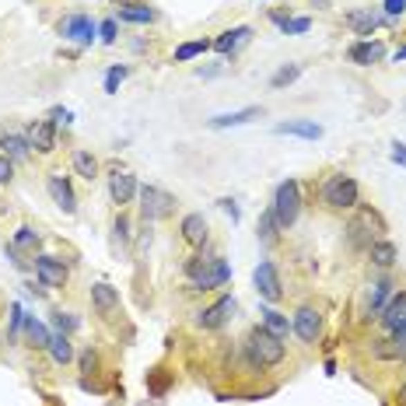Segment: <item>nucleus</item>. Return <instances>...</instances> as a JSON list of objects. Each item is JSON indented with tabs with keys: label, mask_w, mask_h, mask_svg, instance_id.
<instances>
[{
	"label": "nucleus",
	"mask_w": 406,
	"mask_h": 406,
	"mask_svg": "<svg viewBox=\"0 0 406 406\" xmlns=\"http://www.w3.org/2000/svg\"><path fill=\"white\" fill-rule=\"evenodd\" d=\"M60 35H64V39H74V42H81V46H88V42H95L98 25H95L88 15H71V18L60 21Z\"/></svg>",
	"instance_id": "0eeeda50"
},
{
	"label": "nucleus",
	"mask_w": 406,
	"mask_h": 406,
	"mask_svg": "<svg viewBox=\"0 0 406 406\" xmlns=\"http://www.w3.org/2000/svg\"><path fill=\"white\" fill-rule=\"evenodd\" d=\"M74 172L81 179H95L98 176V161H95V154H88V151H74Z\"/></svg>",
	"instance_id": "c756f323"
},
{
	"label": "nucleus",
	"mask_w": 406,
	"mask_h": 406,
	"mask_svg": "<svg viewBox=\"0 0 406 406\" xmlns=\"http://www.w3.org/2000/svg\"><path fill=\"white\" fill-rule=\"evenodd\" d=\"M392 161H396V165H403V168H406V144H399V140H396V144H392Z\"/></svg>",
	"instance_id": "a18cd8bd"
},
{
	"label": "nucleus",
	"mask_w": 406,
	"mask_h": 406,
	"mask_svg": "<svg viewBox=\"0 0 406 406\" xmlns=\"http://www.w3.org/2000/svg\"><path fill=\"white\" fill-rule=\"evenodd\" d=\"M396 60H406V46H403V49L396 53Z\"/></svg>",
	"instance_id": "8fccbe9b"
},
{
	"label": "nucleus",
	"mask_w": 406,
	"mask_h": 406,
	"mask_svg": "<svg viewBox=\"0 0 406 406\" xmlns=\"http://www.w3.org/2000/svg\"><path fill=\"white\" fill-rule=\"evenodd\" d=\"M0 147H4V158H11V161H28V154H32V144L21 133H4Z\"/></svg>",
	"instance_id": "412c9836"
},
{
	"label": "nucleus",
	"mask_w": 406,
	"mask_h": 406,
	"mask_svg": "<svg viewBox=\"0 0 406 406\" xmlns=\"http://www.w3.org/2000/svg\"><path fill=\"white\" fill-rule=\"evenodd\" d=\"M273 214H277V224L280 228H291L298 221V214H302V186L295 179H287V183L277 186V193H273Z\"/></svg>",
	"instance_id": "7ed1b4c3"
},
{
	"label": "nucleus",
	"mask_w": 406,
	"mask_h": 406,
	"mask_svg": "<svg viewBox=\"0 0 406 406\" xmlns=\"http://www.w3.org/2000/svg\"><path fill=\"white\" fill-rule=\"evenodd\" d=\"M186 273H190V280L200 287V291H210V287H221V284H228L231 280V266L221 259V256H214V259H190L186 263Z\"/></svg>",
	"instance_id": "f03ea898"
},
{
	"label": "nucleus",
	"mask_w": 406,
	"mask_h": 406,
	"mask_svg": "<svg viewBox=\"0 0 406 406\" xmlns=\"http://www.w3.org/2000/svg\"><path fill=\"white\" fill-rule=\"evenodd\" d=\"M392 298V284H385V280H378V284H371V291H368V315H382V308H385V302Z\"/></svg>",
	"instance_id": "393cba45"
},
{
	"label": "nucleus",
	"mask_w": 406,
	"mask_h": 406,
	"mask_svg": "<svg viewBox=\"0 0 406 406\" xmlns=\"http://www.w3.org/2000/svg\"><path fill=\"white\" fill-rule=\"evenodd\" d=\"M368 256H371L375 266H392V263L399 259V249H396L392 242H371V246H368Z\"/></svg>",
	"instance_id": "bb28decb"
},
{
	"label": "nucleus",
	"mask_w": 406,
	"mask_h": 406,
	"mask_svg": "<svg viewBox=\"0 0 406 406\" xmlns=\"http://www.w3.org/2000/svg\"><path fill=\"white\" fill-rule=\"evenodd\" d=\"M120 18L133 21V25H147V21H154V11L147 4H130V8H120Z\"/></svg>",
	"instance_id": "2f4dec72"
},
{
	"label": "nucleus",
	"mask_w": 406,
	"mask_h": 406,
	"mask_svg": "<svg viewBox=\"0 0 406 406\" xmlns=\"http://www.w3.org/2000/svg\"><path fill=\"white\" fill-rule=\"evenodd\" d=\"M273 21L284 28V35H302V32H308V28H312V21H308V18H280V15H273Z\"/></svg>",
	"instance_id": "473e14b6"
},
{
	"label": "nucleus",
	"mask_w": 406,
	"mask_h": 406,
	"mask_svg": "<svg viewBox=\"0 0 406 406\" xmlns=\"http://www.w3.org/2000/svg\"><path fill=\"white\" fill-rule=\"evenodd\" d=\"M273 130L277 133H291V137H305V140H319L322 137V127L315 120H287V123H277Z\"/></svg>",
	"instance_id": "f3484780"
},
{
	"label": "nucleus",
	"mask_w": 406,
	"mask_h": 406,
	"mask_svg": "<svg viewBox=\"0 0 406 406\" xmlns=\"http://www.w3.org/2000/svg\"><path fill=\"white\" fill-rule=\"evenodd\" d=\"M116 239H120V242H127V239H130V221H127V214L116 217Z\"/></svg>",
	"instance_id": "a19ab883"
},
{
	"label": "nucleus",
	"mask_w": 406,
	"mask_h": 406,
	"mask_svg": "<svg viewBox=\"0 0 406 406\" xmlns=\"http://www.w3.org/2000/svg\"><path fill=\"white\" fill-rule=\"evenodd\" d=\"M25 336H28V347H35V351H46L49 347V329L35 319V315H25Z\"/></svg>",
	"instance_id": "b1692460"
},
{
	"label": "nucleus",
	"mask_w": 406,
	"mask_h": 406,
	"mask_svg": "<svg viewBox=\"0 0 406 406\" xmlns=\"http://www.w3.org/2000/svg\"><path fill=\"white\" fill-rule=\"evenodd\" d=\"M109 196H112V203H130L133 196H137V176L133 172H120L116 168L112 176H109Z\"/></svg>",
	"instance_id": "6e6552de"
},
{
	"label": "nucleus",
	"mask_w": 406,
	"mask_h": 406,
	"mask_svg": "<svg viewBox=\"0 0 406 406\" xmlns=\"http://www.w3.org/2000/svg\"><path fill=\"white\" fill-rule=\"evenodd\" d=\"M221 207L231 214V221H239V207H235V200H221Z\"/></svg>",
	"instance_id": "de8ad7c7"
},
{
	"label": "nucleus",
	"mask_w": 406,
	"mask_h": 406,
	"mask_svg": "<svg viewBox=\"0 0 406 406\" xmlns=\"http://www.w3.org/2000/svg\"><path fill=\"white\" fill-rule=\"evenodd\" d=\"M28 144H32L39 154H53V151H56V123H53V120H39V123L32 127Z\"/></svg>",
	"instance_id": "4468645a"
},
{
	"label": "nucleus",
	"mask_w": 406,
	"mask_h": 406,
	"mask_svg": "<svg viewBox=\"0 0 406 406\" xmlns=\"http://www.w3.org/2000/svg\"><path fill=\"white\" fill-rule=\"evenodd\" d=\"M291 329H295L305 343H315V340H319V333H322V315H319L315 308H308V305H305V308H298V312H295Z\"/></svg>",
	"instance_id": "1a4fd4ad"
},
{
	"label": "nucleus",
	"mask_w": 406,
	"mask_h": 406,
	"mask_svg": "<svg viewBox=\"0 0 406 406\" xmlns=\"http://www.w3.org/2000/svg\"><path fill=\"white\" fill-rule=\"evenodd\" d=\"M252 284H256V291H259V298H266V302H280V277H277V266L270 263V259H263L256 270H252Z\"/></svg>",
	"instance_id": "423d86ee"
},
{
	"label": "nucleus",
	"mask_w": 406,
	"mask_h": 406,
	"mask_svg": "<svg viewBox=\"0 0 406 406\" xmlns=\"http://www.w3.org/2000/svg\"><path fill=\"white\" fill-rule=\"evenodd\" d=\"M91 302H95V312L105 315V319L120 312V291H116L112 284H105V280H98V284L91 287Z\"/></svg>",
	"instance_id": "f8f14e48"
},
{
	"label": "nucleus",
	"mask_w": 406,
	"mask_h": 406,
	"mask_svg": "<svg viewBox=\"0 0 406 406\" xmlns=\"http://www.w3.org/2000/svg\"><path fill=\"white\" fill-rule=\"evenodd\" d=\"M21 326H25V308L21 305H11V340H18Z\"/></svg>",
	"instance_id": "e433bc0d"
},
{
	"label": "nucleus",
	"mask_w": 406,
	"mask_h": 406,
	"mask_svg": "<svg viewBox=\"0 0 406 406\" xmlns=\"http://www.w3.org/2000/svg\"><path fill=\"white\" fill-rule=\"evenodd\" d=\"M403 319H406V291L392 295V298H389V305L382 308V326H385V329H396Z\"/></svg>",
	"instance_id": "aec40b11"
},
{
	"label": "nucleus",
	"mask_w": 406,
	"mask_h": 406,
	"mask_svg": "<svg viewBox=\"0 0 406 406\" xmlns=\"http://www.w3.org/2000/svg\"><path fill=\"white\" fill-rule=\"evenodd\" d=\"M399 403H403V406H406V385H403V389H399Z\"/></svg>",
	"instance_id": "09e8293b"
},
{
	"label": "nucleus",
	"mask_w": 406,
	"mask_h": 406,
	"mask_svg": "<svg viewBox=\"0 0 406 406\" xmlns=\"http://www.w3.org/2000/svg\"><path fill=\"white\" fill-rule=\"evenodd\" d=\"M392 343L399 347V351H406V319H403V322L392 329Z\"/></svg>",
	"instance_id": "37998d69"
},
{
	"label": "nucleus",
	"mask_w": 406,
	"mask_h": 406,
	"mask_svg": "<svg viewBox=\"0 0 406 406\" xmlns=\"http://www.w3.org/2000/svg\"><path fill=\"white\" fill-rule=\"evenodd\" d=\"M147 389H151V396H165L168 375H161V368H154V375H147Z\"/></svg>",
	"instance_id": "c9c22d12"
},
{
	"label": "nucleus",
	"mask_w": 406,
	"mask_h": 406,
	"mask_svg": "<svg viewBox=\"0 0 406 406\" xmlns=\"http://www.w3.org/2000/svg\"><path fill=\"white\" fill-rule=\"evenodd\" d=\"M127 67H109V74H105V95H116V91H120V84L127 81Z\"/></svg>",
	"instance_id": "f704fd0d"
},
{
	"label": "nucleus",
	"mask_w": 406,
	"mask_h": 406,
	"mask_svg": "<svg viewBox=\"0 0 406 406\" xmlns=\"http://www.w3.org/2000/svg\"><path fill=\"white\" fill-rule=\"evenodd\" d=\"M277 231H280V224H277V214H273V207H270V210L259 214V242H263V246H273V242H277Z\"/></svg>",
	"instance_id": "c85d7f7f"
},
{
	"label": "nucleus",
	"mask_w": 406,
	"mask_h": 406,
	"mask_svg": "<svg viewBox=\"0 0 406 406\" xmlns=\"http://www.w3.org/2000/svg\"><path fill=\"white\" fill-rule=\"evenodd\" d=\"M302 77V67L298 64H291V67H280L273 77H270V88H284V84H295Z\"/></svg>",
	"instance_id": "72a5a7b5"
},
{
	"label": "nucleus",
	"mask_w": 406,
	"mask_h": 406,
	"mask_svg": "<svg viewBox=\"0 0 406 406\" xmlns=\"http://www.w3.org/2000/svg\"><path fill=\"white\" fill-rule=\"evenodd\" d=\"M15 179V165H11V158H0V186H8Z\"/></svg>",
	"instance_id": "ea45409f"
},
{
	"label": "nucleus",
	"mask_w": 406,
	"mask_h": 406,
	"mask_svg": "<svg viewBox=\"0 0 406 406\" xmlns=\"http://www.w3.org/2000/svg\"><path fill=\"white\" fill-rule=\"evenodd\" d=\"M49 196H53V203L60 207L64 214H74L77 210V196H74V190H71V183L64 179V176H49Z\"/></svg>",
	"instance_id": "ddd939ff"
},
{
	"label": "nucleus",
	"mask_w": 406,
	"mask_h": 406,
	"mask_svg": "<svg viewBox=\"0 0 406 406\" xmlns=\"http://www.w3.org/2000/svg\"><path fill=\"white\" fill-rule=\"evenodd\" d=\"M235 308H239V302H235V298H221V302H214L210 308H203L196 322H200L203 329H217V326H224L231 315H235Z\"/></svg>",
	"instance_id": "9b49d317"
},
{
	"label": "nucleus",
	"mask_w": 406,
	"mask_h": 406,
	"mask_svg": "<svg viewBox=\"0 0 406 406\" xmlns=\"http://www.w3.org/2000/svg\"><path fill=\"white\" fill-rule=\"evenodd\" d=\"M263 329L273 333L277 340H287V333H291V322H287V315H280L277 308H263Z\"/></svg>",
	"instance_id": "a878e982"
},
{
	"label": "nucleus",
	"mask_w": 406,
	"mask_h": 406,
	"mask_svg": "<svg viewBox=\"0 0 406 406\" xmlns=\"http://www.w3.org/2000/svg\"><path fill=\"white\" fill-rule=\"evenodd\" d=\"M98 35H102V42H116V18H105L102 25H98Z\"/></svg>",
	"instance_id": "58836bf2"
},
{
	"label": "nucleus",
	"mask_w": 406,
	"mask_h": 406,
	"mask_svg": "<svg viewBox=\"0 0 406 406\" xmlns=\"http://www.w3.org/2000/svg\"><path fill=\"white\" fill-rule=\"evenodd\" d=\"M46 351L53 354L56 365H71V361H74V347H71V336H67V333L49 336V347H46Z\"/></svg>",
	"instance_id": "4be33fe9"
},
{
	"label": "nucleus",
	"mask_w": 406,
	"mask_h": 406,
	"mask_svg": "<svg viewBox=\"0 0 406 406\" xmlns=\"http://www.w3.org/2000/svg\"><path fill=\"white\" fill-rule=\"evenodd\" d=\"M95 368H98V354L88 347V351L81 354V371H84V375H95Z\"/></svg>",
	"instance_id": "4c0bfd02"
},
{
	"label": "nucleus",
	"mask_w": 406,
	"mask_h": 406,
	"mask_svg": "<svg viewBox=\"0 0 406 406\" xmlns=\"http://www.w3.org/2000/svg\"><path fill=\"white\" fill-rule=\"evenodd\" d=\"M347 25H351L358 35H371L375 25H378V15H375L371 8H361V11H351V15H347Z\"/></svg>",
	"instance_id": "5701e85b"
},
{
	"label": "nucleus",
	"mask_w": 406,
	"mask_h": 406,
	"mask_svg": "<svg viewBox=\"0 0 406 406\" xmlns=\"http://www.w3.org/2000/svg\"><path fill=\"white\" fill-rule=\"evenodd\" d=\"M11 249L35 252V249H39V231H35V228H28V224H21V228L15 231V239H11Z\"/></svg>",
	"instance_id": "cd10ccee"
},
{
	"label": "nucleus",
	"mask_w": 406,
	"mask_h": 406,
	"mask_svg": "<svg viewBox=\"0 0 406 406\" xmlns=\"http://www.w3.org/2000/svg\"><path fill=\"white\" fill-rule=\"evenodd\" d=\"M172 210H176V196H172V193H165L158 186H144L140 190V214H144V221H161Z\"/></svg>",
	"instance_id": "39448f33"
},
{
	"label": "nucleus",
	"mask_w": 406,
	"mask_h": 406,
	"mask_svg": "<svg viewBox=\"0 0 406 406\" xmlns=\"http://www.w3.org/2000/svg\"><path fill=\"white\" fill-rule=\"evenodd\" d=\"M403 11H406V0H385V15L396 18V15H403Z\"/></svg>",
	"instance_id": "c03bdc74"
},
{
	"label": "nucleus",
	"mask_w": 406,
	"mask_h": 406,
	"mask_svg": "<svg viewBox=\"0 0 406 406\" xmlns=\"http://www.w3.org/2000/svg\"><path fill=\"white\" fill-rule=\"evenodd\" d=\"M53 123H71V109H53Z\"/></svg>",
	"instance_id": "49530a36"
},
{
	"label": "nucleus",
	"mask_w": 406,
	"mask_h": 406,
	"mask_svg": "<svg viewBox=\"0 0 406 406\" xmlns=\"http://www.w3.org/2000/svg\"><path fill=\"white\" fill-rule=\"evenodd\" d=\"M249 35H252V28L249 25H239V28H228V32H221L217 39H214V46L210 49H217L221 56H231L242 42H249Z\"/></svg>",
	"instance_id": "2eb2a0df"
},
{
	"label": "nucleus",
	"mask_w": 406,
	"mask_h": 406,
	"mask_svg": "<svg viewBox=\"0 0 406 406\" xmlns=\"http://www.w3.org/2000/svg\"><path fill=\"white\" fill-rule=\"evenodd\" d=\"M35 273L46 287H64L67 284V266L56 256H35Z\"/></svg>",
	"instance_id": "9d476101"
},
{
	"label": "nucleus",
	"mask_w": 406,
	"mask_h": 406,
	"mask_svg": "<svg viewBox=\"0 0 406 406\" xmlns=\"http://www.w3.org/2000/svg\"><path fill=\"white\" fill-rule=\"evenodd\" d=\"M259 112H263L259 105H249V109H239V112H221V116H214V120H210V127H214V130H228V127H246V123H252V120H256Z\"/></svg>",
	"instance_id": "dca6fc26"
},
{
	"label": "nucleus",
	"mask_w": 406,
	"mask_h": 406,
	"mask_svg": "<svg viewBox=\"0 0 406 406\" xmlns=\"http://www.w3.org/2000/svg\"><path fill=\"white\" fill-rule=\"evenodd\" d=\"M382 56H385V46H382V42H354V46H351V60L361 64V67L378 64Z\"/></svg>",
	"instance_id": "6ab92c4d"
},
{
	"label": "nucleus",
	"mask_w": 406,
	"mask_h": 406,
	"mask_svg": "<svg viewBox=\"0 0 406 406\" xmlns=\"http://www.w3.org/2000/svg\"><path fill=\"white\" fill-rule=\"evenodd\" d=\"M77 326V319H71L67 312H56V329H60V333H71Z\"/></svg>",
	"instance_id": "79ce46f5"
},
{
	"label": "nucleus",
	"mask_w": 406,
	"mask_h": 406,
	"mask_svg": "<svg viewBox=\"0 0 406 406\" xmlns=\"http://www.w3.org/2000/svg\"><path fill=\"white\" fill-rule=\"evenodd\" d=\"M210 46H214L210 39H193V42H183V46L176 49V60H179V64H186V60H193V56L207 53Z\"/></svg>",
	"instance_id": "7c9ffc66"
},
{
	"label": "nucleus",
	"mask_w": 406,
	"mask_h": 406,
	"mask_svg": "<svg viewBox=\"0 0 406 406\" xmlns=\"http://www.w3.org/2000/svg\"><path fill=\"white\" fill-rule=\"evenodd\" d=\"M246 354H249L252 368H277V365L284 361V354H287V347H284V340H277L273 333H266V329L259 326V329H252L249 340H246Z\"/></svg>",
	"instance_id": "f257e3e1"
},
{
	"label": "nucleus",
	"mask_w": 406,
	"mask_h": 406,
	"mask_svg": "<svg viewBox=\"0 0 406 406\" xmlns=\"http://www.w3.org/2000/svg\"><path fill=\"white\" fill-rule=\"evenodd\" d=\"M322 203L333 210H351L358 207V183L351 176H333L322 186Z\"/></svg>",
	"instance_id": "20e7f679"
},
{
	"label": "nucleus",
	"mask_w": 406,
	"mask_h": 406,
	"mask_svg": "<svg viewBox=\"0 0 406 406\" xmlns=\"http://www.w3.org/2000/svg\"><path fill=\"white\" fill-rule=\"evenodd\" d=\"M207 231H210V228H207L203 214H186V217H183V239H186L190 246H196V249L207 246Z\"/></svg>",
	"instance_id": "a211bd4d"
}]
</instances>
